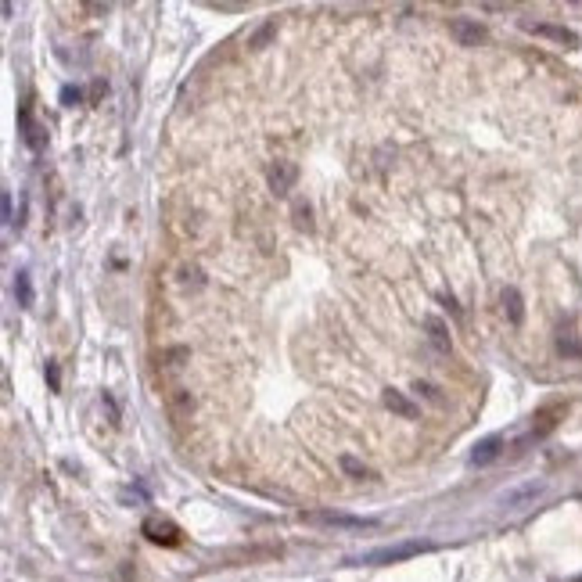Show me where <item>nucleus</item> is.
Here are the masks:
<instances>
[{"instance_id":"f257e3e1","label":"nucleus","mask_w":582,"mask_h":582,"mask_svg":"<svg viewBox=\"0 0 582 582\" xmlns=\"http://www.w3.org/2000/svg\"><path fill=\"white\" fill-rule=\"evenodd\" d=\"M266 183H270V191L277 194V198H284L298 183V166L291 159H273L270 169H266Z\"/></svg>"},{"instance_id":"f03ea898","label":"nucleus","mask_w":582,"mask_h":582,"mask_svg":"<svg viewBox=\"0 0 582 582\" xmlns=\"http://www.w3.org/2000/svg\"><path fill=\"white\" fill-rule=\"evenodd\" d=\"M432 543H403V546H388V550H374V554H366L363 564H395V561H410L417 554H428Z\"/></svg>"},{"instance_id":"7ed1b4c3","label":"nucleus","mask_w":582,"mask_h":582,"mask_svg":"<svg viewBox=\"0 0 582 582\" xmlns=\"http://www.w3.org/2000/svg\"><path fill=\"white\" fill-rule=\"evenodd\" d=\"M421 327H424V338L432 342V349H435L439 356H449V327H446V320L435 317V313H424V317H421Z\"/></svg>"},{"instance_id":"20e7f679","label":"nucleus","mask_w":582,"mask_h":582,"mask_svg":"<svg viewBox=\"0 0 582 582\" xmlns=\"http://www.w3.org/2000/svg\"><path fill=\"white\" fill-rule=\"evenodd\" d=\"M381 403H385V410H388V414L403 417V421H417V417H421V406H417V403H410L399 388H385V392H381Z\"/></svg>"},{"instance_id":"39448f33","label":"nucleus","mask_w":582,"mask_h":582,"mask_svg":"<svg viewBox=\"0 0 582 582\" xmlns=\"http://www.w3.org/2000/svg\"><path fill=\"white\" fill-rule=\"evenodd\" d=\"M144 536L151 543H166V546L180 543V529L173 522H162V517H147V522H144Z\"/></svg>"},{"instance_id":"423d86ee","label":"nucleus","mask_w":582,"mask_h":582,"mask_svg":"<svg viewBox=\"0 0 582 582\" xmlns=\"http://www.w3.org/2000/svg\"><path fill=\"white\" fill-rule=\"evenodd\" d=\"M449 33L461 40V47H478V44L485 40L482 25H475V22H468V18H456V22L449 25Z\"/></svg>"},{"instance_id":"0eeeda50","label":"nucleus","mask_w":582,"mask_h":582,"mask_svg":"<svg viewBox=\"0 0 582 582\" xmlns=\"http://www.w3.org/2000/svg\"><path fill=\"white\" fill-rule=\"evenodd\" d=\"M18 126H22V137H25V144L33 147V151H40L44 147V137H40V126L33 122V112H29L25 105L18 108Z\"/></svg>"},{"instance_id":"6e6552de","label":"nucleus","mask_w":582,"mask_h":582,"mask_svg":"<svg viewBox=\"0 0 582 582\" xmlns=\"http://www.w3.org/2000/svg\"><path fill=\"white\" fill-rule=\"evenodd\" d=\"M500 449H503V439H496V435H493V439H482V442L475 446V453H471V464H478V468H482V464H493L496 456H500Z\"/></svg>"},{"instance_id":"1a4fd4ad","label":"nucleus","mask_w":582,"mask_h":582,"mask_svg":"<svg viewBox=\"0 0 582 582\" xmlns=\"http://www.w3.org/2000/svg\"><path fill=\"white\" fill-rule=\"evenodd\" d=\"M338 468H342L349 478H371V471H366V464H363V461H356L352 453H342V456H338Z\"/></svg>"},{"instance_id":"9d476101","label":"nucleus","mask_w":582,"mask_h":582,"mask_svg":"<svg viewBox=\"0 0 582 582\" xmlns=\"http://www.w3.org/2000/svg\"><path fill=\"white\" fill-rule=\"evenodd\" d=\"M320 522L342 525V529H371V525H374V522H363V517H345V514H320Z\"/></svg>"},{"instance_id":"9b49d317","label":"nucleus","mask_w":582,"mask_h":582,"mask_svg":"<svg viewBox=\"0 0 582 582\" xmlns=\"http://www.w3.org/2000/svg\"><path fill=\"white\" fill-rule=\"evenodd\" d=\"M15 295L22 305H33V284H29V273H18L15 277Z\"/></svg>"},{"instance_id":"f8f14e48","label":"nucleus","mask_w":582,"mask_h":582,"mask_svg":"<svg viewBox=\"0 0 582 582\" xmlns=\"http://www.w3.org/2000/svg\"><path fill=\"white\" fill-rule=\"evenodd\" d=\"M273 37H277V22H266V25L259 29V33H256V37L249 40V47H266V44H270Z\"/></svg>"},{"instance_id":"ddd939ff","label":"nucleus","mask_w":582,"mask_h":582,"mask_svg":"<svg viewBox=\"0 0 582 582\" xmlns=\"http://www.w3.org/2000/svg\"><path fill=\"white\" fill-rule=\"evenodd\" d=\"M539 493V485H529V489H517V493H510V496H503V503H510V507H517V503H525V500H532Z\"/></svg>"},{"instance_id":"4468645a","label":"nucleus","mask_w":582,"mask_h":582,"mask_svg":"<svg viewBox=\"0 0 582 582\" xmlns=\"http://www.w3.org/2000/svg\"><path fill=\"white\" fill-rule=\"evenodd\" d=\"M61 101H65V105H79V101H83V94H79L76 86H65V90H61Z\"/></svg>"},{"instance_id":"2eb2a0df","label":"nucleus","mask_w":582,"mask_h":582,"mask_svg":"<svg viewBox=\"0 0 582 582\" xmlns=\"http://www.w3.org/2000/svg\"><path fill=\"white\" fill-rule=\"evenodd\" d=\"M47 381H51V388H58V385H61V378H58V366H54V363H47Z\"/></svg>"}]
</instances>
